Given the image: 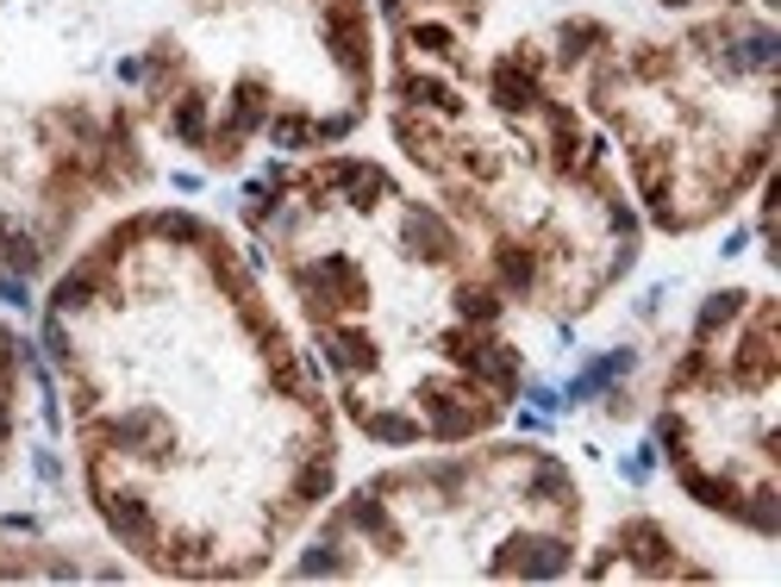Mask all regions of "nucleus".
<instances>
[{
	"label": "nucleus",
	"instance_id": "5",
	"mask_svg": "<svg viewBox=\"0 0 781 587\" xmlns=\"http://www.w3.org/2000/svg\"><path fill=\"white\" fill-rule=\"evenodd\" d=\"M351 525L363 537H381V544H401V532H394V519H388V507H381L376 494H363V500H351Z\"/></svg>",
	"mask_w": 781,
	"mask_h": 587
},
{
	"label": "nucleus",
	"instance_id": "10",
	"mask_svg": "<svg viewBox=\"0 0 781 587\" xmlns=\"http://www.w3.org/2000/svg\"><path fill=\"white\" fill-rule=\"evenodd\" d=\"M406 44H413V51H431V56H444L451 51V26H406Z\"/></svg>",
	"mask_w": 781,
	"mask_h": 587
},
{
	"label": "nucleus",
	"instance_id": "3",
	"mask_svg": "<svg viewBox=\"0 0 781 587\" xmlns=\"http://www.w3.org/2000/svg\"><path fill=\"white\" fill-rule=\"evenodd\" d=\"M401 94L413 106H431V113H444V119H456V113H463V101H456L451 88H444V81L438 76H401Z\"/></svg>",
	"mask_w": 781,
	"mask_h": 587
},
{
	"label": "nucleus",
	"instance_id": "9",
	"mask_svg": "<svg viewBox=\"0 0 781 587\" xmlns=\"http://www.w3.org/2000/svg\"><path fill=\"white\" fill-rule=\"evenodd\" d=\"M176 138H188V144H201L206 138V101L201 94H188V101L176 106Z\"/></svg>",
	"mask_w": 781,
	"mask_h": 587
},
{
	"label": "nucleus",
	"instance_id": "8",
	"mask_svg": "<svg viewBox=\"0 0 781 587\" xmlns=\"http://www.w3.org/2000/svg\"><path fill=\"white\" fill-rule=\"evenodd\" d=\"M363 425H369V437H381V444H413V437H419V425L401 419V412H363Z\"/></svg>",
	"mask_w": 781,
	"mask_h": 587
},
{
	"label": "nucleus",
	"instance_id": "11",
	"mask_svg": "<svg viewBox=\"0 0 781 587\" xmlns=\"http://www.w3.org/2000/svg\"><path fill=\"white\" fill-rule=\"evenodd\" d=\"M269 138H276V144H288V151H301V144H313V138H319V126H306V119H294V113H288V119H276V126H269Z\"/></svg>",
	"mask_w": 781,
	"mask_h": 587
},
{
	"label": "nucleus",
	"instance_id": "7",
	"mask_svg": "<svg viewBox=\"0 0 781 587\" xmlns=\"http://www.w3.org/2000/svg\"><path fill=\"white\" fill-rule=\"evenodd\" d=\"M456 307H463V319H476V326L501 319V301H494V288H488V281H469V288L456 294Z\"/></svg>",
	"mask_w": 781,
	"mask_h": 587
},
{
	"label": "nucleus",
	"instance_id": "1",
	"mask_svg": "<svg viewBox=\"0 0 781 587\" xmlns=\"http://www.w3.org/2000/svg\"><path fill=\"white\" fill-rule=\"evenodd\" d=\"M326 362L338 375H363V369H376V344L351 326H326Z\"/></svg>",
	"mask_w": 781,
	"mask_h": 587
},
{
	"label": "nucleus",
	"instance_id": "6",
	"mask_svg": "<svg viewBox=\"0 0 781 587\" xmlns=\"http://www.w3.org/2000/svg\"><path fill=\"white\" fill-rule=\"evenodd\" d=\"M494 276H501L506 288H531V281H538V263H531L526 244H501V251H494Z\"/></svg>",
	"mask_w": 781,
	"mask_h": 587
},
{
	"label": "nucleus",
	"instance_id": "4",
	"mask_svg": "<svg viewBox=\"0 0 781 587\" xmlns=\"http://www.w3.org/2000/svg\"><path fill=\"white\" fill-rule=\"evenodd\" d=\"M95 288H101V263H81L76 276H63L56 281V312H76L95 301Z\"/></svg>",
	"mask_w": 781,
	"mask_h": 587
},
{
	"label": "nucleus",
	"instance_id": "12",
	"mask_svg": "<svg viewBox=\"0 0 781 587\" xmlns=\"http://www.w3.org/2000/svg\"><path fill=\"white\" fill-rule=\"evenodd\" d=\"M731 312H738V294H713V307L701 312V337H713V332L731 319Z\"/></svg>",
	"mask_w": 781,
	"mask_h": 587
},
{
	"label": "nucleus",
	"instance_id": "2",
	"mask_svg": "<svg viewBox=\"0 0 781 587\" xmlns=\"http://www.w3.org/2000/svg\"><path fill=\"white\" fill-rule=\"evenodd\" d=\"M494 94H501V106H513V113H526V106H544V101H538L531 56H526V63H494Z\"/></svg>",
	"mask_w": 781,
	"mask_h": 587
}]
</instances>
